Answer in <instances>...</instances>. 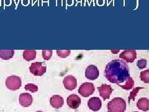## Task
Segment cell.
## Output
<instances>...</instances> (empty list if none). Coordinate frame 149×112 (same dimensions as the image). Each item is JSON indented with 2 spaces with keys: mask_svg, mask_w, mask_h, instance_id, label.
Here are the masks:
<instances>
[{
  "mask_svg": "<svg viewBox=\"0 0 149 112\" xmlns=\"http://www.w3.org/2000/svg\"><path fill=\"white\" fill-rule=\"evenodd\" d=\"M104 76L110 82L119 85L125 82L130 77L129 69L124 61L113 60L106 65Z\"/></svg>",
  "mask_w": 149,
  "mask_h": 112,
  "instance_id": "6da1fadb",
  "label": "cell"
},
{
  "mask_svg": "<svg viewBox=\"0 0 149 112\" xmlns=\"http://www.w3.org/2000/svg\"><path fill=\"white\" fill-rule=\"evenodd\" d=\"M109 112H124L126 110V102L122 98H113L108 103Z\"/></svg>",
  "mask_w": 149,
  "mask_h": 112,
  "instance_id": "7a4b0ae2",
  "label": "cell"
},
{
  "mask_svg": "<svg viewBox=\"0 0 149 112\" xmlns=\"http://www.w3.org/2000/svg\"><path fill=\"white\" fill-rule=\"evenodd\" d=\"M22 85L21 78L18 76H11L8 77L6 80V86L11 90H16L20 89Z\"/></svg>",
  "mask_w": 149,
  "mask_h": 112,
  "instance_id": "3957f363",
  "label": "cell"
},
{
  "mask_svg": "<svg viewBox=\"0 0 149 112\" xmlns=\"http://www.w3.org/2000/svg\"><path fill=\"white\" fill-rule=\"evenodd\" d=\"M47 67L42 62H34L30 66L29 71L35 76H42L46 72Z\"/></svg>",
  "mask_w": 149,
  "mask_h": 112,
  "instance_id": "277c9868",
  "label": "cell"
},
{
  "mask_svg": "<svg viewBox=\"0 0 149 112\" xmlns=\"http://www.w3.org/2000/svg\"><path fill=\"white\" fill-rule=\"evenodd\" d=\"M95 86L92 83L85 82L80 87L78 93L84 97H88L95 92Z\"/></svg>",
  "mask_w": 149,
  "mask_h": 112,
  "instance_id": "5b68a950",
  "label": "cell"
},
{
  "mask_svg": "<svg viewBox=\"0 0 149 112\" xmlns=\"http://www.w3.org/2000/svg\"><path fill=\"white\" fill-rule=\"evenodd\" d=\"M100 71L96 66L94 65H90L87 68L85 71V77L91 80H96L98 78Z\"/></svg>",
  "mask_w": 149,
  "mask_h": 112,
  "instance_id": "8992f818",
  "label": "cell"
},
{
  "mask_svg": "<svg viewBox=\"0 0 149 112\" xmlns=\"http://www.w3.org/2000/svg\"><path fill=\"white\" fill-rule=\"evenodd\" d=\"M119 57L129 63H133L137 58V52L135 50H126L123 51Z\"/></svg>",
  "mask_w": 149,
  "mask_h": 112,
  "instance_id": "52a82bcc",
  "label": "cell"
},
{
  "mask_svg": "<svg viewBox=\"0 0 149 112\" xmlns=\"http://www.w3.org/2000/svg\"><path fill=\"white\" fill-rule=\"evenodd\" d=\"M67 105L71 109H77L81 104V98L78 95L72 94L67 99Z\"/></svg>",
  "mask_w": 149,
  "mask_h": 112,
  "instance_id": "ba28073f",
  "label": "cell"
},
{
  "mask_svg": "<svg viewBox=\"0 0 149 112\" xmlns=\"http://www.w3.org/2000/svg\"><path fill=\"white\" fill-rule=\"evenodd\" d=\"M65 88L69 90H73L77 86V80L76 78L72 76L65 77L63 81Z\"/></svg>",
  "mask_w": 149,
  "mask_h": 112,
  "instance_id": "9c48e42d",
  "label": "cell"
},
{
  "mask_svg": "<svg viewBox=\"0 0 149 112\" xmlns=\"http://www.w3.org/2000/svg\"><path fill=\"white\" fill-rule=\"evenodd\" d=\"M33 98L32 95L29 93H23L20 94L19 97V102L23 107H28L32 105Z\"/></svg>",
  "mask_w": 149,
  "mask_h": 112,
  "instance_id": "30bf717a",
  "label": "cell"
},
{
  "mask_svg": "<svg viewBox=\"0 0 149 112\" xmlns=\"http://www.w3.org/2000/svg\"><path fill=\"white\" fill-rule=\"evenodd\" d=\"M100 96L104 100H108L111 94L112 93L113 89L111 85L104 84L98 87Z\"/></svg>",
  "mask_w": 149,
  "mask_h": 112,
  "instance_id": "8fae6325",
  "label": "cell"
},
{
  "mask_svg": "<svg viewBox=\"0 0 149 112\" xmlns=\"http://www.w3.org/2000/svg\"><path fill=\"white\" fill-rule=\"evenodd\" d=\"M88 107L93 111H98L102 107L101 100L98 97H92L88 102Z\"/></svg>",
  "mask_w": 149,
  "mask_h": 112,
  "instance_id": "7c38bea8",
  "label": "cell"
},
{
  "mask_svg": "<svg viewBox=\"0 0 149 112\" xmlns=\"http://www.w3.org/2000/svg\"><path fill=\"white\" fill-rule=\"evenodd\" d=\"M50 103L51 106L54 109H58L63 106V103H64V100H63V98L61 96L58 95H55L50 98Z\"/></svg>",
  "mask_w": 149,
  "mask_h": 112,
  "instance_id": "4fadbf2b",
  "label": "cell"
},
{
  "mask_svg": "<svg viewBox=\"0 0 149 112\" xmlns=\"http://www.w3.org/2000/svg\"><path fill=\"white\" fill-rule=\"evenodd\" d=\"M137 107L139 110L147 111L149 110V100L147 98H140L137 103Z\"/></svg>",
  "mask_w": 149,
  "mask_h": 112,
  "instance_id": "5bb4252c",
  "label": "cell"
},
{
  "mask_svg": "<svg viewBox=\"0 0 149 112\" xmlns=\"http://www.w3.org/2000/svg\"><path fill=\"white\" fill-rule=\"evenodd\" d=\"M14 54L13 49L0 50V58L3 60H9L12 58Z\"/></svg>",
  "mask_w": 149,
  "mask_h": 112,
  "instance_id": "9a60e30c",
  "label": "cell"
},
{
  "mask_svg": "<svg viewBox=\"0 0 149 112\" xmlns=\"http://www.w3.org/2000/svg\"><path fill=\"white\" fill-rule=\"evenodd\" d=\"M36 57L35 50H25L23 52V59L26 61L32 60Z\"/></svg>",
  "mask_w": 149,
  "mask_h": 112,
  "instance_id": "2e32d148",
  "label": "cell"
},
{
  "mask_svg": "<svg viewBox=\"0 0 149 112\" xmlns=\"http://www.w3.org/2000/svg\"><path fill=\"white\" fill-rule=\"evenodd\" d=\"M134 85V81L133 80V78L130 77H129L126 80L124 85H119V86H120L121 88L125 90H130L131 89L133 88Z\"/></svg>",
  "mask_w": 149,
  "mask_h": 112,
  "instance_id": "e0dca14e",
  "label": "cell"
},
{
  "mask_svg": "<svg viewBox=\"0 0 149 112\" xmlns=\"http://www.w3.org/2000/svg\"><path fill=\"white\" fill-rule=\"evenodd\" d=\"M140 79L144 83L148 84L149 83V70L147 69L145 71H142L140 73Z\"/></svg>",
  "mask_w": 149,
  "mask_h": 112,
  "instance_id": "ac0fdd59",
  "label": "cell"
},
{
  "mask_svg": "<svg viewBox=\"0 0 149 112\" xmlns=\"http://www.w3.org/2000/svg\"><path fill=\"white\" fill-rule=\"evenodd\" d=\"M25 89L26 90H29L32 93H35L37 92L38 91V87L33 84H28L25 85Z\"/></svg>",
  "mask_w": 149,
  "mask_h": 112,
  "instance_id": "d6986e66",
  "label": "cell"
},
{
  "mask_svg": "<svg viewBox=\"0 0 149 112\" xmlns=\"http://www.w3.org/2000/svg\"><path fill=\"white\" fill-rule=\"evenodd\" d=\"M52 56V50H43L42 51V57L43 59L45 60H49Z\"/></svg>",
  "mask_w": 149,
  "mask_h": 112,
  "instance_id": "ffe728a7",
  "label": "cell"
},
{
  "mask_svg": "<svg viewBox=\"0 0 149 112\" xmlns=\"http://www.w3.org/2000/svg\"><path fill=\"white\" fill-rule=\"evenodd\" d=\"M71 51L70 50H65V51H60L57 50V54L58 57L62 58H66L70 54Z\"/></svg>",
  "mask_w": 149,
  "mask_h": 112,
  "instance_id": "44dd1931",
  "label": "cell"
},
{
  "mask_svg": "<svg viewBox=\"0 0 149 112\" xmlns=\"http://www.w3.org/2000/svg\"><path fill=\"white\" fill-rule=\"evenodd\" d=\"M142 89H143V88H142V87H137V88L134 89L133 90V92H132L131 93H130V97L129 98V102H130V101L131 100H135V97L136 96V95H137V93H138L139 90Z\"/></svg>",
  "mask_w": 149,
  "mask_h": 112,
  "instance_id": "7402d4cb",
  "label": "cell"
},
{
  "mask_svg": "<svg viewBox=\"0 0 149 112\" xmlns=\"http://www.w3.org/2000/svg\"><path fill=\"white\" fill-rule=\"evenodd\" d=\"M137 66L140 69H143L146 68L147 66V60L144 59L139 60L137 63Z\"/></svg>",
  "mask_w": 149,
  "mask_h": 112,
  "instance_id": "603a6c76",
  "label": "cell"
},
{
  "mask_svg": "<svg viewBox=\"0 0 149 112\" xmlns=\"http://www.w3.org/2000/svg\"><path fill=\"white\" fill-rule=\"evenodd\" d=\"M36 112H43V111H36Z\"/></svg>",
  "mask_w": 149,
  "mask_h": 112,
  "instance_id": "cb8c5ba5",
  "label": "cell"
},
{
  "mask_svg": "<svg viewBox=\"0 0 149 112\" xmlns=\"http://www.w3.org/2000/svg\"><path fill=\"white\" fill-rule=\"evenodd\" d=\"M134 112H138V111H134Z\"/></svg>",
  "mask_w": 149,
  "mask_h": 112,
  "instance_id": "d4e9b609",
  "label": "cell"
}]
</instances>
